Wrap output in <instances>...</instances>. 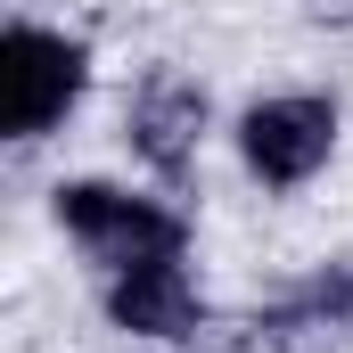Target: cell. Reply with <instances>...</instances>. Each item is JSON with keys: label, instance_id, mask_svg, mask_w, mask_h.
Wrapping results in <instances>:
<instances>
[{"label": "cell", "instance_id": "cell-1", "mask_svg": "<svg viewBox=\"0 0 353 353\" xmlns=\"http://www.w3.org/2000/svg\"><path fill=\"white\" fill-rule=\"evenodd\" d=\"M58 222L115 271H148V263H173L181 255V222L173 214H165V205H140V197H123V189H107V181L58 189Z\"/></svg>", "mask_w": 353, "mask_h": 353}, {"label": "cell", "instance_id": "cell-2", "mask_svg": "<svg viewBox=\"0 0 353 353\" xmlns=\"http://www.w3.org/2000/svg\"><path fill=\"white\" fill-rule=\"evenodd\" d=\"M74 90H83L74 41H58L41 25H8V41H0V132H17V140L50 132L74 107Z\"/></svg>", "mask_w": 353, "mask_h": 353}, {"label": "cell", "instance_id": "cell-3", "mask_svg": "<svg viewBox=\"0 0 353 353\" xmlns=\"http://www.w3.org/2000/svg\"><path fill=\"white\" fill-rule=\"evenodd\" d=\"M239 140H247V165L263 181H304V173L329 165L337 115H329V99H263Z\"/></svg>", "mask_w": 353, "mask_h": 353}, {"label": "cell", "instance_id": "cell-4", "mask_svg": "<svg viewBox=\"0 0 353 353\" xmlns=\"http://www.w3.org/2000/svg\"><path fill=\"white\" fill-rule=\"evenodd\" d=\"M107 312L132 329V337H189L197 329V288L181 279L173 263H148V271H123Z\"/></svg>", "mask_w": 353, "mask_h": 353}, {"label": "cell", "instance_id": "cell-5", "mask_svg": "<svg viewBox=\"0 0 353 353\" xmlns=\"http://www.w3.org/2000/svg\"><path fill=\"white\" fill-rule=\"evenodd\" d=\"M197 123H205V99L189 83H148V99H140V115H132V132H140V157L148 165H165V173H181V157H189V140H197Z\"/></svg>", "mask_w": 353, "mask_h": 353}]
</instances>
